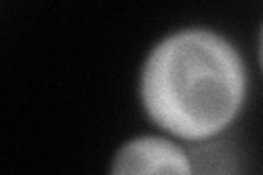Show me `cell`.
I'll use <instances>...</instances> for the list:
<instances>
[{
	"instance_id": "cell-1",
	"label": "cell",
	"mask_w": 263,
	"mask_h": 175,
	"mask_svg": "<svg viewBox=\"0 0 263 175\" xmlns=\"http://www.w3.org/2000/svg\"><path fill=\"white\" fill-rule=\"evenodd\" d=\"M250 66L228 33L180 24L156 37L136 72V101L152 125L189 147L228 136L248 107Z\"/></svg>"
},
{
	"instance_id": "cell-2",
	"label": "cell",
	"mask_w": 263,
	"mask_h": 175,
	"mask_svg": "<svg viewBox=\"0 0 263 175\" xmlns=\"http://www.w3.org/2000/svg\"><path fill=\"white\" fill-rule=\"evenodd\" d=\"M105 175H195V169L189 145L147 129L121 140Z\"/></svg>"
},
{
	"instance_id": "cell-3",
	"label": "cell",
	"mask_w": 263,
	"mask_h": 175,
	"mask_svg": "<svg viewBox=\"0 0 263 175\" xmlns=\"http://www.w3.org/2000/svg\"><path fill=\"white\" fill-rule=\"evenodd\" d=\"M191 158L195 175H239V153L228 136L193 145Z\"/></svg>"
},
{
	"instance_id": "cell-4",
	"label": "cell",
	"mask_w": 263,
	"mask_h": 175,
	"mask_svg": "<svg viewBox=\"0 0 263 175\" xmlns=\"http://www.w3.org/2000/svg\"><path fill=\"white\" fill-rule=\"evenodd\" d=\"M254 57H257L259 72L263 74V20H261L259 31H257V44H254Z\"/></svg>"
}]
</instances>
